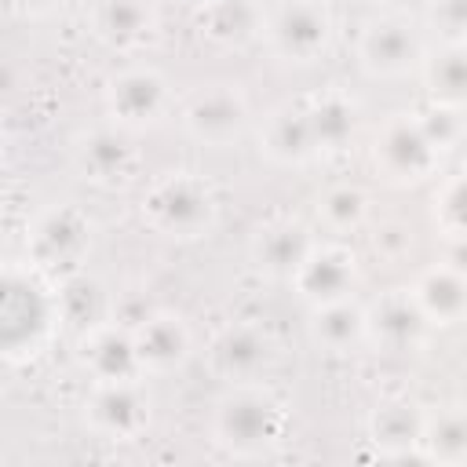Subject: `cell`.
I'll return each instance as SVG.
<instances>
[{
  "label": "cell",
  "instance_id": "e0dca14e",
  "mask_svg": "<svg viewBox=\"0 0 467 467\" xmlns=\"http://www.w3.org/2000/svg\"><path fill=\"white\" fill-rule=\"evenodd\" d=\"M88 248V223L73 208L47 212L33 230V252L44 263H77Z\"/></svg>",
  "mask_w": 467,
  "mask_h": 467
},
{
  "label": "cell",
  "instance_id": "52a82bcc",
  "mask_svg": "<svg viewBox=\"0 0 467 467\" xmlns=\"http://www.w3.org/2000/svg\"><path fill=\"white\" fill-rule=\"evenodd\" d=\"M358 58L372 77H398L420 58V40L412 26L398 18H379L368 22L361 40H358Z\"/></svg>",
  "mask_w": 467,
  "mask_h": 467
},
{
  "label": "cell",
  "instance_id": "e575fe53",
  "mask_svg": "<svg viewBox=\"0 0 467 467\" xmlns=\"http://www.w3.org/2000/svg\"><path fill=\"white\" fill-rule=\"evenodd\" d=\"M383 4H390V0H383Z\"/></svg>",
  "mask_w": 467,
  "mask_h": 467
},
{
  "label": "cell",
  "instance_id": "6da1fadb",
  "mask_svg": "<svg viewBox=\"0 0 467 467\" xmlns=\"http://www.w3.org/2000/svg\"><path fill=\"white\" fill-rule=\"evenodd\" d=\"M285 412L277 398L263 387L237 383L219 405H215V441L237 456H255L270 449L281 438Z\"/></svg>",
  "mask_w": 467,
  "mask_h": 467
},
{
  "label": "cell",
  "instance_id": "4dcf8cb0",
  "mask_svg": "<svg viewBox=\"0 0 467 467\" xmlns=\"http://www.w3.org/2000/svg\"><path fill=\"white\" fill-rule=\"evenodd\" d=\"M420 128H423V135L431 139V146L441 153V150H449L456 139H460V124H456V117L449 113V109H434V113H427L423 120H420Z\"/></svg>",
  "mask_w": 467,
  "mask_h": 467
},
{
  "label": "cell",
  "instance_id": "d4e9b609",
  "mask_svg": "<svg viewBox=\"0 0 467 467\" xmlns=\"http://www.w3.org/2000/svg\"><path fill=\"white\" fill-rule=\"evenodd\" d=\"M423 456L441 460V463H463L467 460V412L463 409H445L438 416H427Z\"/></svg>",
  "mask_w": 467,
  "mask_h": 467
},
{
  "label": "cell",
  "instance_id": "83f0119b",
  "mask_svg": "<svg viewBox=\"0 0 467 467\" xmlns=\"http://www.w3.org/2000/svg\"><path fill=\"white\" fill-rule=\"evenodd\" d=\"M368 212V197L358 186H332L321 201H317V215L332 226V230H350L365 219Z\"/></svg>",
  "mask_w": 467,
  "mask_h": 467
},
{
  "label": "cell",
  "instance_id": "5b68a950",
  "mask_svg": "<svg viewBox=\"0 0 467 467\" xmlns=\"http://www.w3.org/2000/svg\"><path fill=\"white\" fill-rule=\"evenodd\" d=\"M106 106L120 128L153 124V120H161V113L168 106V84L153 69H128L109 80Z\"/></svg>",
  "mask_w": 467,
  "mask_h": 467
},
{
  "label": "cell",
  "instance_id": "d6a6232c",
  "mask_svg": "<svg viewBox=\"0 0 467 467\" xmlns=\"http://www.w3.org/2000/svg\"><path fill=\"white\" fill-rule=\"evenodd\" d=\"M11 4L22 15H51L55 7H62V0H11Z\"/></svg>",
  "mask_w": 467,
  "mask_h": 467
},
{
  "label": "cell",
  "instance_id": "4316f807",
  "mask_svg": "<svg viewBox=\"0 0 467 467\" xmlns=\"http://www.w3.org/2000/svg\"><path fill=\"white\" fill-rule=\"evenodd\" d=\"M427 88L445 106L467 102V47L463 44H449L441 55L427 62Z\"/></svg>",
  "mask_w": 467,
  "mask_h": 467
},
{
  "label": "cell",
  "instance_id": "9c48e42d",
  "mask_svg": "<svg viewBox=\"0 0 467 467\" xmlns=\"http://www.w3.org/2000/svg\"><path fill=\"white\" fill-rule=\"evenodd\" d=\"M208 358H212V368L223 379H230V383H252L259 372H266L274 350H270V339L259 328H252V325H230V328H223L215 336Z\"/></svg>",
  "mask_w": 467,
  "mask_h": 467
},
{
  "label": "cell",
  "instance_id": "ac0fdd59",
  "mask_svg": "<svg viewBox=\"0 0 467 467\" xmlns=\"http://www.w3.org/2000/svg\"><path fill=\"white\" fill-rule=\"evenodd\" d=\"M91 26L113 47H135L153 33V11L146 0H95Z\"/></svg>",
  "mask_w": 467,
  "mask_h": 467
},
{
  "label": "cell",
  "instance_id": "f546056e",
  "mask_svg": "<svg viewBox=\"0 0 467 467\" xmlns=\"http://www.w3.org/2000/svg\"><path fill=\"white\" fill-rule=\"evenodd\" d=\"M372 252L383 255V259H401L412 252V230L401 226V223H383L376 234H372Z\"/></svg>",
  "mask_w": 467,
  "mask_h": 467
},
{
  "label": "cell",
  "instance_id": "7c38bea8",
  "mask_svg": "<svg viewBox=\"0 0 467 467\" xmlns=\"http://www.w3.org/2000/svg\"><path fill=\"white\" fill-rule=\"evenodd\" d=\"M354 277H358L354 255H347L343 248H314L292 281L299 285V296L306 303L321 306V303L347 299V292L354 288Z\"/></svg>",
  "mask_w": 467,
  "mask_h": 467
},
{
  "label": "cell",
  "instance_id": "8fae6325",
  "mask_svg": "<svg viewBox=\"0 0 467 467\" xmlns=\"http://www.w3.org/2000/svg\"><path fill=\"white\" fill-rule=\"evenodd\" d=\"M88 416H91L95 431H102L106 438L131 441L146 427L150 409H146V398L139 394V387L131 379H124V383H99V390L88 405Z\"/></svg>",
  "mask_w": 467,
  "mask_h": 467
},
{
  "label": "cell",
  "instance_id": "cb8c5ba5",
  "mask_svg": "<svg viewBox=\"0 0 467 467\" xmlns=\"http://www.w3.org/2000/svg\"><path fill=\"white\" fill-rule=\"evenodd\" d=\"M263 29V11L255 0H212L201 15V33L215 44H248Z\"/></svg>",
  "mask_w": 467,
  "mask_h": 467
},
{
  "label": "cell",
  "instance_id": "603a6c76",
  "mask_svg": "<svg viewBox=\"0 0 467 467\" xmlns=\"http://www.w3.org/2000/svg\"><path fill=\"white\" fill-rule=\"evenodd\" d=\"M368 336V317L361 306L336 299V303H321L314 306L310 317V339L325 350H350L358 339Z\"/></svg>",
  "mask_w": 467,
  "mask_h": 467
},
{
  "label": "cell",
  "instance_id": "44dd1931",
  "mask_svg": "<svg viewBox=\"0 0 467 467\" xmlns=\"http://www.w3.org/2000/svg\"><path fill=\"white\" fill-rule=\"evenodd\" d=\"M412 296L431 321H456L467 310V274L445 263L438 270H427Z\"/></svg>",
  "mask_w": 467,
  "mask_h": 467
},
{
  "label": "cell",
  "instance_id": "7a4b0ae2",
  "mask_svg": "<svg viewBox=\"0 0 467 467\" xmlns=\"http://www.w3.org/2000/svg\"><path fill=\"white\" fill-rule=\"evenodd\" d=\"M142 223L164 237H197L212 223V193L190 175H168L142 197Z\"/></svg>",
  "mask_w": 467,
  "mask_h": 467
},
{
  "label": "cell",
  "instance_id": "30bf717a",
  "mask_svg": "<svg viewBox=\"0 0 467 467\" xmlns=\"http://www.w3.org/2000/svg\"><path fill=\"white\" fill-rule=\"evenodd\" d=\"M365 317H368V339H376L383 350H394V354L420 347V339L427 336V325H431V317L409 292L383 296L372 310H365Z\"/></svg>",
  "mask_w": 467,
  "mask_h": 467
},
{
  "label": "cell",
  "instance_id": "5bb4252c",
  "mask_svg": "<svg viewBox=\"0 0 467 467\" xmlns=\"http://www.w3.org/2000/svg\"><path fill=\"white\" fill-rule=\"evenodd\" d=\"M40 328H47L44 292L29 277L11 270L7 285H4V347H7V354L33 347V332H40Z\"/></svg>",
  "mask_w": 467,
  "mask_h": 467
},
{
  "label": "cell",
  "instance_id": "ffe728a7",
  "mask_svg": "<svg viewBox=\"0 0 467 467\" xmlns=\"http://www.w3.org/2000/svg\"><path fill=\"white\" fill-rule=\"evenodd\" d=\"M55 310L62 314L66 325L80 328V332H95L102 328L106 317H113V296L88 274H77L69 277L62 288H58V299H55Z\"/></svg>",
  "mask_w": 467,
  "mask_h": 467
},
{
  "label": "cell",
  "instance_id": "ba28073f",
  "mask_svg": "<svg viewBox=\"0 0 467 467\" xmlns=\"http://www.w3.org/2000/svg\"><path fill=\"white\" fill-rule=\"evenodd\" d=\"M438 161V150L431 146V139L423 135L420 120L409 124V120H394L383 128L379 142H376V164L390 175V179H401V182H416L423 179Z\"/></svg>",
  "mask_w": 467,
  "mask_h": 467
},
{
  "label": "cell",
  "instance_id": "8992f818",
  "mask_svg": "<svg viewBox=\"0 0 467 467\" xmlns=\"http://www.w3.org/2000/svg\"><path fill=\"white\" fill-rule=\"evenodd\" d=\"M135 161L139 153L128 139V128H99L77 142V168L99 186H124L135 171Z\"/></svg>",
  "mask_w": 467,
  "mask_h": 467
},
{
  "label": "cell",
  "instance_id": "4fadbf2b",
  "mask_svg": "<svg viewBox=\"0 0 467 467\" xmlns=\"http://www.w3.org/2000/svg\"><path fill=\"white\" fill-rule=\"evenodd\" d=\"M131 336H135V354H139L142 372H168L190 358V328L175 314L157 310Z\"/></svg>",
  "mask_w": 467,
  "mask_h": 467
},
{
  "label": "cell",
  "instance_id": "3957f363",
  "mask_svg": "<svg viewBox=\"0 0 467 467\" xmlns=\"http://www.w3.org/2000/svg\"><path fill=\"white\" fill-rule=\"evenodd\" d=\"M332 36V18L321 0H281L270 18L274 47L292 62H314Z\"/></svg>",
  "mask_w": 467,
  "mask_h": 467
},
{
  "label": "cell",
  "instance_id": "277c9868",
  "mask_svg": "<svg viewBox=\"0 0 467 467\" xmlns=\"http://www.w3.org/2000/svg\"><path fill=\"white\" fill-rule=\"evenodd\" d=\"M248 120V102L237 88L230 84H215L204 88L201 95L190 99V106L182 109V124L193 139L201 142H226L234 139Z\"/></svg>",
  "mask_w": 467,
  "mask_h": 467
},
{
  "label": "cell",
  "instance_id": "f1b7e54d",
  "mask_svg": "<svg viewBox=\"0 0 467 467\" xmlns=\"http://www.w3.org/2000/svg\"><path fill=\"white\" fill-rule=\"evenodd\" d=\"M441 223L452 237H467V175L456 179L445 193H441Z\"/></svg>",
  "mask_w": 467,
  "mask_h": 467
},
{
  "label": "cell",
  "instance_id": "2e32d148",
  "mask_svg": "<svg viewBox=\"0 0 467 467\" xmlns=\"http://www.w3.org/2000/svg\"><path fill=\"white\" fill-rule=\"evenodd\" d=\"M84 365L99 383H124V379H135L142 372L139 354H135V336L128 328H95V332H88Z\"/></svg>",
  "mask_w": 467,
  "mask_h": 467
},
{
  "label": "cell",
  "instance_id": "836d02e7",
  "mask_svg": "<svg viewBox=\"0 0 467 467\" xmlns=\"http://www.w3.org/2000/svg\"><path fill=\"white\" fill-rule=\"evenodd\" d=\"M449 263L467 274V237H456V244H452V252H449Z\"/></svg>",
  "mask_w": 467,
  "mask_h": 467
},
{
  "label": "cell",
  "instance_id": "484cf974",
  "mask_svg": "<svg viewBox=\"0 0 467 467\" xmlns=\"http://www.w3.org/2000/svg\"><path fill=\"white\" fill-rule=\"evenodd\" d=\"M306 117H310V131H314L317 150H339L354 135V102L343 99L339 91L321 95L306 109Z\"/></svg>",
  "mask_w": 467,
  "mask_h": 467
},
{
  "label": "cell",
  "instance_id": "d6986e66",
  "mask_svg": "<svg viewBox=\"0 0 467 467\" xmlns=\"http://www.w3.org/2000/svg\"><path fill=\"white\" fill-rule=\"evenodd\" d=\"M310 252H314V241L296 223H270L255 237V263L274 277H296V270Z\"/></svg>",
  "mask_w": 467,
  "mask_h": 467
},
{
  "label": "cell",
  "instance_id": "1f68e13d",
  "mask_svg": "<svg viewBox=\"0 0 467 467\" xmlns=\"http://www.w3.org/2000/svg\"><path fill=\"white\" fill-rule=\"evenodd\" d=\"M434 22L445 33H467V0H441L434 7Z\"/></svg>",
  "mask_w": 467,
  "mask_h": 467
},
{
  "label": "cell",
  "instance_id": "7402d4cb",
  "mask_svg": "<svg viewBox=\"0 0 467 467\" xmlns=\"http://www.w3.org/2000/svg\"><path fill=\"white\" fill-rule=\"evenodd\" d=\"M263 150L281 164H303L310 153H317L306 109H288L285 106V109L270 113L266 131H263Z\"/></svg>",
  "mask_w": 467,
  "mask_h": 467
},
{
  "label": "cell",
  "instance_id": "9a60e30c",
  "mask_svg": "<svg viewBox=\"0 0 467 467\" xmlns=\"http://www.w3.org/2000/svg\"><path fill=\"white\" fill-rule=\"evenodd\" d=\"M423 427L427 416L412 401H387L372 416V441L390 460H409V456L427 460L423 452H416V445H423Z\"/></svg>",
  "mask_w": 467,
  "mask_h": 467
}]
</instances>
